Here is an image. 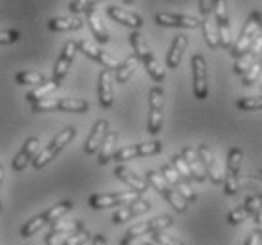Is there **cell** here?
<instances>
[{
  "mask_svg": "<svg viewBox=\"0 0 262 245\" xmlns=\"http://www.w3.org/2000/svg\"><path fill=\"white\" fill-rule=\"evenodd\" d=\"M129 44H131V48H133V52H135V57L144 65L146 73L150 74V78L154 80V82H164L165 69L160 65L156 57L152 55L150 48H148L143 34L139 33V31H133V33L129 34Z\"/></svg>",
  "mask_w": 262,
  "mask_h": 245,
  "instance_id": "6da1fadb",
  "label": "cell"
},
{
  "mask_svg": "<svg viewBox=\"0 0 262 245\" xmlns=\"http://www.w3.org/2000/svg\"><path fill=\"white\" fill-rule=\"evenodd\" d=\"M262 27V12H253L249 15V19L243 27L242 34H239V38L232 44L230 48V55L234 57V59H239L243 57L245 53H249L251 46L255 44L256 40V33H258V29Z\"/></svg>",
  "mask_w": 262,
  "mask_h": 245,
  "instance_id": "7a4b0ae2",
  "label": "cell"
},
{
  "mask_svg": "<svg viewBox=\"0 0 262 245\" xmlns=\"http://www.w3.org/2000/svg\"><path fill=\"white\" fill-rule=\"evenodd\" d=\"M74 135H76V127H72V126L63 127V129L52 139V143H48L46 148H44L40 154L34 156V160H33L34 169H42L46 164H50V162H52V160L55 158V156H57V154H59L72 139H74Z\"/></svg>",
  "mask_w": 262,
  "mask_h": 245,
  "instance_id": "3957f363",
  "label": "cell"
},
{
  "mask_svg": "<svg viewBox=\"0 0 262 245\" xmlns=\"http://www.w3.org/2000/svg\"><path fill=\"white\" fill-rule=\"evenodd\" d=\"M33 113H53V110H63V113H76L84 114L90 110V105L85 99L80 97H65V99H44L31 105Z\"/></svg>",
  "mask_w": 262,
  "mask_h": 245,
  "instance_id": "277c9868",
  "label": "cell"
},
{
  "mask_svg": "<svg viewBox=\"0 0 262 245\" xmlns=\"http://www.w3.org/2000/svg\"><path fill=\"white\" fill-rule=\"evenodd\" d=\"M146 183L152 186V188H156V192H160L162 196H164L167 202L171 204V207L175 209V211L179 213H184L186 209H188V204L184 202L181 196H179V192L173 188V186L167 183V181L164 179V175L160 171H154V169H150V171H146Z\"/></svg>",
  "mask_w": 262,
  "mask_h": 245,
  "instance_id": "5b68a950",
  "label": "cell"
},
{
  "mask_svg": "<svg viewBox=\"0 0 262 245\" xmlns=\"http://www.w3.org/2000/svg\"><path fill=\"white\" fill-rule=\"evenodd\" d=\"M141 194L125 190V192H99L92 194L88 198V206L92 209H106V207H116V206H129L135 204Z\"/></svg>",
  "mask_w": 262,
  "mask_h": 245,
  "instance_id": "8992f818",
  "label": "cell"
},
{
  "mask_svg": "<svg viewBox=\"0 0 262 245\" xmlns=\"http://www.w3.org/2000/svg\"><path fill=\"white\" fill-rule=\"evenodd\" d=\"M164 103H165V93L160 86L152 87L148 93V106H150V113H148V133L158 135L162 131L164 126Z\"/></svg>",
  "mask_w": 262,
  "mask_h": 245,
  "instance_id": "52a82bcc",
  "label": "cell"
},
{
  "mask_svg": "<svg viewBox=\"0 0 262 245\" xmlns=\"http://www.w3.org/2000/svg\"><path fill=\"white\" fill-rule=\"evenodd\" d=\"M243 166V150L242 148H232L228 152L226 162V175H224V194L234 196L239 188V169Z\"/></svg>",
  "mask_w": 262,
  "mask_h": 245,
  "instance_id": "ba28073f",
  "label": "cell"
},
{
  "mask_svg": "<svg viewBox=\"0 0 262 245\" xmlns=\"http://www.w3.org/2000/svg\"><path fill=\"white\" fill-rule=\"evenodd\" d=\"M192 92H194V97L200 101L207 99V93H209V87H207V63H205V57L196 53L192 57Z\"/></svg>",
  "mask_w": 262,
  "mask_h": 245,
  "instance_id": "9c48e42d",
  "label": "cell"
},
{
  "mask_svg": "<svg viewBox=\"0 0 262 245\" xmlns=\"http://www.w3.org/2000/svg\"><path fill=\"white\" fill-rule=\"evenodd\" d=\"M162 152V143L160 141H150V143H137V145H129L116 150L112 160L116 162H127L133 158H144V156H154V154Z\"/></svg>",
  "mask_w": 262,
  "mask_h": 245,
  "instance_id": "30bf717a",
  "label": "cell"
},
{
  "mask_svg": "<svg viewBox=\"0 0 262 245\" xmlns=\"http://www.w3.org/2000/svg\"><path fill=\"white\" fill-rule=\"evenodd\" d=\"M215 23L216 33H219V46L224 50L232 48V31H230V17L226 12V2L224 0H215Z\"/></svg>",
  "mask_w": 262,
  "mask_h": 245,
  "instance_id": "8fae6325",
  "label": "cell"
},
{
  "mask_svg": "<svg viewBox=\"0 0 262 245\" xmlns=\"http://www.w3.org/2000/svg\"><path fill=\"white\" fill-rule=\"evenodd\" d=\"M76 48L84 53L85 57L97 61L99 65L105 66V71H116V69L120 66V61L116 59V57H112L111 53L103 52L101 48H97L95 44L88 42V40H78V42H76Z\"/></svg>",
  "mask_w": 262,
  "mask_h": 245,
  "instance_id": "7c38bea8",
  "label": "cell"
},
{
  "mask_svg": "<svg viewBox=\"0 0 262 245\" xmlns=\"http://www.w3.org/2000/svg\"><path fill=\"white\" fill-rule=\"evenodd\" d=\"M173 225V217L169 215H158L154 219L143 220L139 225H133L125 232V238H141L143 234H154V232H162L164 228Z\"/></svg>",
  "mask_w": 262,
  "mask_h": 245,
  "instance_id": "4fadbf2b",
  "label": "cell"
},
{
  "mask_svg": "<svg viewBox=\"0 0 262 245\" xmlns=\"http://www.w3.org/2000/svg\"><path fill=\"white\" fill-rule=\"evenodd\" d=\"M198 156L202 160V166L205 169V175L209 177V181L213 185H221L224 181V173L221 169V164L216 162L215 154L211 152V148L207 145H200L198 146Z\"/></svg>",
  "mask_w": 262,
  "mask_h": 245,
  "instance_id": "5bb4252c",
  "label": "cell"
},
{
  "mask_svg": "<svg viewBox=\"0 0 262 245\" xmlns=\"http://www.w3.org/2000/svg\"><path fill=\"white\" fill-rule=\"evenodd\" d=\"M160 173L164 175V179L167 181V183H169V185L173 186L175 190H177L179 196H181V198H183L186 204H192V202H196V199H198V194L194 192V188H192L188 183H184V181L179 177V173L175 171L173 167H171V164H165V166L160 169Z\"/></svg>",
  "mask_w": 262,
  "mask_h": 245,
  "instance_id": "9a60e30c",
  "label": "cell"
},
{
  "mask_svg": "<svg viewBox=\"0 0 262 245\" xmlns=\"http://www.w3.org/2000/svg\"><path fill=\"white\" fill-rule=\"evenodd\" d=\"M76 52H78V48H76V42H72V40H69L65 46H63V50H61L59 59H57L55 69H53V82H57L59 86L61 82L65 80L67 74H69V71H71Z\"/></svg>",
  "mask_w": 262,
  "mask_h": 245,
  "instance_id": "2e32d148",
  "label": "cell"
},
{
  "mask_svg": "<svg viewBox=\"0 0 262 245\" xmlns=\"http://www.w3.org/2000/svg\"><path fill=\"white\" fill-rule=\"evenodd\" d=\"M156 25L160 27H177V29H198L202 27V19L192 15H181V13H156Z\"/></svg>",
  "mask_w": 262,
  "mask_h": 245,
  "instance_id": "e0dca14e",
  "label": "cell"
},
{
  "mask_svg": "<svg viewBox=\"0 0 262 245\" xmlns=\"http://www.w3.org/2000/svg\"><path fill=\"white\" fill-rule=\"evenodd\" d=\"M38 145L40 141L38 137H29V139L23 143V146L19 148V152L13 156L12 160V169L15 173H21L23 169H25L31 162L34 160V156H36V150H38Z\"/></svg>",
  "mask_w": 262,
  "mask_h": 245,
  "instance_id": "ac0fdd59",
  "label": "cell"
},
{
  "mask_svg": "<svg viewBox=\"0 0 262 245\" xmlns=\"http://www.w3.org/2000/svg\"><path fill=\"white\" fill-rule=\"evenodd\" d=\"M108 127L111 126H108L106 120H97V122H95V126L92 127V131H90L88 141H85V145H84V152L88 154V156L99 152V148H101V145H103L106 133L111 131Z\"/></svg>",
  "mask_w": 262,
  "mask_h": 245,
  "instance_id": "d6986e66",
  "label": "cell"
},
{
  "mask_svg": "<svg viewBox=\"0 0 262 245\" xmlns=\"http://www.w3.org/2000/svg\"><path fill=\"white\" fill-rule=\"evenodd\" d=\"M106 15L111 17L112 21H116L120 25H125L133 29V31H139L143 27V17L137 15V13L129 12V10H124L122 6H106Z\"/></svg>",
  "mask_w": 262,
  "mask_h": 245,
  "instance_id": "ffe728a7",
  "label": "cell"
},
{
  "mask_svg": "<svg viewBox=\"0 0 262 245\" xmlns=\"http://www.w3.org/2000/svg\"><path fill=\"white\" fill-rule=\"evenodd\" d=\"M150 209V202L148 199H137L135 204H129V206H124L122 209H118V211L112 215V222L114 225H124V222H127L129 219H133V217H139V215H143V213H146Z\"/></svg>",
  "mask_w": 262,
  "mask_h": 245,
  "instance_id": "44dd1931",
  "label": "cell"
},
{
  "mask_svg": "<svg viewBox=\"0 0 262 245\" xmlns=\"http://www.w3.org/2000/svg\"><path fill=\"white\" fill-rule=\"evenodd\" d=\"M181 158L186 162V166H188V169H190L192 181H196V183H205L207 175H205V169H203L202 160H200V156H198L196 148L184 146L183 152H181Z\"/></svg>",
  "mask_w": 262,
  "mask_h": 245,
  "instance_id": "7402d4cb",
  "label": "cell"
},
{
  "mask_svg": "<svg viewBox=\"0 0 262 245\" xmlns=\"http://www.w3.org/2000/svg\"><path fill=\"white\" fill-rule=\"evenodd\" d=\"M114 175H116V179H120L124 185H127L131 188V192H137V194H143L148 190V183L143 179V177H139L137 173H133L131 169L124 166H118L114 169Z\"/></svg>",
  "mask_w": 262,
  "mask_h": 245,
  "instance_id": "603a6c76",
  "label": "cell"
},
{
  "mask_svg": "<svg viewBox=\"0 0 262 245\" xmlns=\"http://www.w3.org/2000/svg\"><path fill=\"white\" fill-rule=\"evenodd\" d=\"M186 46H188V36L177 34V36L173 38V42H171V46H169V52H167V57H165V65H167V69L175 71V69L181 65Z\"/></svg>",
  "mask_w": 262,
  "mask_h": 245,
  "instance_id": "cb8c5ba5",
  "label": "cell"
},
{
  "mask_svg": "<svg viewBox=\"0 0 262 245\" xmlns=\"http://www.w3.org/2000/svg\"><path fill=\"white\" fill-rule=\"evenodd\" d=\"M97 93H99V103H101V106H103V108H111L112 103H114V86H112L111 71H101V74H99Z\"/></svg>",
  "mask_w": 262,
  "mask_h": 245,
  "instance_id": "d4e9b609",
  "label": "cell"
},
{
  "mask_svg": "<svg viewBox=\"0 0 262 245\" xmlns=\"http://www.w3.org/2000/svg\"><path fill=\"white\" fill-rule=\"evenodd\" d=\"M118 141H120V133L118 131H108L106 133L105 141H103V145L99 148V164L101 166H106L108 162L112 160V156L116 154V146H118Z\"/></svg>",
  "mask_w": 262,
  "mask_h": 245,
  "instance_id": "484cf974",
  "label": "cell"
},
{
  "mask_svg": "<svg viewBox=\"0 0 262 245\" xmlns=\"http://www.w3.org/2000/svg\"><path fill=\"white\" fill-rule=\"evenodd\" d=\"M84 27V21L80 17H53L48 21V29L52 33H65V31H78Z\"/></svg>",
  "mask_w": 262,
  "mask_h": 245,
  "instance_id": "4316f807",
  "label": "cell"
},
{
  "mask_svg": "<svg viewBox=\"0 0 262 245\" xmlns=\"http://www.w3.org/2000/svg\"><path fill=\"white\" fill-rule=\"evenodd\" d=\"M85 21H88L90 31H92V34L95 36V40H97L99 44H106V42L111 40V34H108V31H106L105 25H103V21H101V17H99L97 10H95V12L85 13Z\"/></svg>",
  "mask_w": 262,
  "mask_h": 245,
  "instance_id": "83f0119b",
  "label": "cell"
},
{
  "mask_svg": "<svg viewBox=\"0 0 262 245\" xmlns=\"http://www.w3.org/2000/svg\"><path fill=\"white\" fill-rule=\"evenodd\" d=\"M202 31H203V38L207 42L209 48H219V33H216V23L213 19V13H205L202 19Z\"/></svg>",
  "mask_w": 262,
  "mask_h": 245,
  "instance_id": "f1b7e54d",
  "label": "cell"
},
{
  "mask_svg": "<svg viewBox=\"0 0 262 245\" xmlns=\"http://www.w3.org/2000/svg\"><path fill=\"white\" fill-rule=\"evenodd\" d=\"M59 87V84L57 82H53V80H46L44 84H40V86H36L33 90V92L27 93V101L31 103V105H36V103H40V101H44L50 95L52 92H55Z\"/></svg>",
  "mask_w": 262,
  "mask_h": 245,
  "instance_id": "f546056e",
  "label": "cell"
},
{
  "mask_svg": "<svg viewBox=\"0 0 262 245\" xmlns=\"http://www.w3.org/2000/svg\"><path fill=\"white\" fill-rule=\"evenodd\" d=\"M137 65H139V59L135 57V53H133V55H129L127 59L122 61V63H120V66L116 69V82H118V84H124V82H127V80L133 76V73L137 71Z\"/></svg>",
  "mask_w": 262,
  "mask_h": 245,
  "instance_id": "4dcf8cb0",
  "label": "cell"
},
{
  "mask_svg": "<svg viewBox=\"0 0 262 245\" xmlns=\"http://www.w3.org/2000/svg\"><path fill=\"white\" fill-rule=\"evenodd\" d=\"M84 228V225L80 222V220H69V219H59L55 220V222H52V226H50V232H55V234H74L78 232V230H82Z\"/></svg>",
  "mask_w": 262,
  "mask_h": 245,
  "instance_id": "1f68e13d",
  "label": "cell"
},
{
  "mask_svg": "<svg viewBox=\"0 0 262 245\" xmlns=\"http://www.w3.org/2000/svg\"><path fill=\"white\" fill-rule=\"evenodd\" d=\"M71 209H72V202L71 199H65V202L55 204L53 207H50V209H48L46 213H42V215H44V219L48 220V225H52V222H55V220L63 219Z\"/></svg>",
  "mask_w": 262,
  "mask_h": 245,
  "instance_id": "d6a6232c",
  "label": "cell"
},
{
  "mask_svg": "<svg viewBox=\"0 0 262 245\" xmlns=\"http://www.w3.org/2000/svg\"><path fill=\"white\" fill-rule=\"evenodd\" d=\"M44 82H46L44 74L36 73V71H23V73L15 74V84H19V86H40Z\"/></svg>",
  "mask_w": 262,
  "mask_h": 245,
  "instance_id": "836d02e7",
  "label": "cell"
},
{
  "mask_svg": "<svg viewBox=\"0 0 262 245\" xmlns=\"http://www.w3.org/2000/svg\"><path fill=\"white\" fill-rule=\"evenodd\" d=\"M48 220L44 219V215H36L34 219L27 220L25 225H23V228H21V238H31V236H34L36 232H40L42 228H46Z\"/></svg>",
  "mask_w": 262,
  "mask_h": 245,
  "instance_id": "e575fe53",
  "label": "cell"
},
{
  "mask_svg": "<svg viewBox=\"0 0 262 245\" xmlns=\"http://www.w3.org/2000/svg\"><path fill=\"white\" fill-rule=\"evenodd\" d=\"M236 106L243 113H253L262 108V95H251V97H242L236 101Z\"/></svg>",
  "mask_w": 262,
  "mask_h": 245,
  "instance_id": "d590c367",
  "label": "cell"
},
{
  "mask_svg": "<svg viewBox=\"0 0 262 245\" xmlns=\"http://www.w3.org/2000/svg\"><path fill=\"white\" fill-rule=\"evenodd\" d=\"M69 10L78 17L80 13L95 12L97 10V2H92V0H72V2H69Z\"/></svg>",
  "mask_w": 262,
  "mask_h": 245,
  "instance_id": "8d00e7d4",
  "label": "cell"
},
{
  "mask_svg": "<svg viewBox=\"0 0 262 245\" xmlns=\"http://www.w3.org/2000/svg\"><path fill=\"white\" fill-rule=\"evenodd\" d=\"M171 167L179 173V177H181L184 183H190V181H192L190 169H188V166H186V162L181 158V154H177V156H171Z\"/></svg>",
  "mask_w": 262,
  "mask_h": 245,
  "instance_id": "74e56055",
  "label": "cell"
},
{
  "mask_svg": "<svg viewBox=\"0 0 262 245\" xmlns=\"http://www.w3.org/2000/svg\"><path fill=\"white\" fill-rule=\"evenodd\" d=\"M256 61V55H253V53H245L243 57H239V59H236V63H234V73L236 74H245L247 71H249L251 66L255 65Z\"/></svg>",
  "mask_w": 262,
  "mask_h": 245,
  "instance_id": "f35d334b",
  "label": "cell"
},
{
  "mask_svg": "<svg viewBox=\"0 0 262 245\" xmlns=\"http://www.w3.org/2000/svg\"><path fill=\"white\" fill-rule=\"evenodd\" d=\"M245 209H247V213L249 215H258V213H262V194H249L247 198H245Z\"/></svg>",
  "mask_w": 262,
  "mask_h": 245,
  "instance_id": "ab89813d",
  "label": "cell"
},
{
  "mask_svg": "<svg viewBox=\"0 0 262 245\" xmlns=\"http://www.w3.org/2000/svg\"><path fill=\"white\" fill-rule=\"evenodd\" d=\"M90 239H92V234L88 232L85 228H82V230H78V232L67 236V239L63 241V245H85Z\"/></svg>",
  "mask_w": 262,
  "mask_h": 245,
  "instance_id": "60d3db41",
  "label": "cell"
},
{
  "mask_svg": "<svg viewBox=\"0 0 262 245\" xmlns=\"http://www.w3.org/2000/svg\"><path fill=\"white\" fill-rule=\"evenodd\" d=\"M260 74H262V65L255 61V65L251 66L249 71H247V73L243 74L242 84H243V86H253V84H255L256 80L260 78Z\"/></svg>",
  "mask_w": 262,
  "mask_h": 245,
  "instance_id": "b9f144b4",
  "label": "cell"
},
{
  "mask_svg": "<svg viewBox=\"0 0 262 245\" xmlns=\"http://www.w3.org/2000/svg\"><path fill=\"white\" fill-rule=\"evenodd\" d=\"M251 215L249 213H247V209H245V207H236V209H234V211H230L228 213V225H242L243 220H247L249 219Z\"/></svg>",
  "mask_w": 262,
  "mask_h": 245,
  "instance_id": "7bdbcfd3",
  "label": "cell"
},
{
  "mask_svg": "<svg viewBox=\"0 0 262 245\" xmlns=\"http://www.w3.org/2000/svg\"><path fill=\"white\" fill-rule=\"evenodd\" d=\"M152 241H156L158 245H184L183 241H179L177 238H173L169 234L164 232H154L152 234Z\"/></svg>",
  "mask_w": 262,
  "mask_h": 245,
  "instance_id": "ee69618b",
  "label": "cell"
},
{
  "mask_svg": "<svg viewBox=\"0 0 262 245\" xmlns=\"http://www.w3.org/2000/svg\"><path fill=\"white\" fill-rule=\"evenodd\" d=\"M19 38H21L19 31H0V46L15 44V42H19Z\"/></svg>",
  "mask_w": 262,
  "mask_h": 245,
  "instance_id": "f6af8a7d",
  "label": "cell"
},
{
  "mask_svg": "<svg viewBox=\"0 0 262 245\" xmlns=\"http://www.w3.org/2000/svg\"><path fill=\"white\" fill-rule=\"evenodd\" d=\"M120 245H158L156 241H150V239H143V238H122Z\"/></svg>",
  "mask_w": 262,
  "mask_h": 245,
  "instance_id": "bcb514c9",
  "label": "cell"
},
{
  "mask_svg": "<svg viewBox=\"0 0 262 245\" xmlns=\"http://www.w3.org/2000/svg\"><path fill=\"white\" fill-rule=\"evenodd\" d=\"M198 8H200V13H202V15L213 13V10H215V0H200V2H198Z\"/></svg>",
  "mask_w": 262,
  "mask_h": 245,
  "instance_id": "7dc6e473",
  "label": "cell"
},
{
  "mask_svg": "<svg viewBox=\"0 0 262 245\" xmlns=\"http://www.w3.org/2000/svg\"><path fill=\"white\" fill-rule=\"evenodd\" d=\"M44 239H46V245H63V241H65V239H61V234L50 232V230L46 232Z\"/></svg>",
  "mask_w": 262,
  "mask_h": 245,
  "instance_id": "c3c4849f",
  "label": "cell"
},
{
  "mask_svg": "<svg viewBox=\"0 0 262 245\" xmlns=\"http://www.w3.org/2000/svg\"><path fill=\"white\" fill-rule=\"evenodd\" d=\"M260 238H262L260 230H253V232L249 234V238L245 239V243L243 245H260Z\"/></svg>",
  "mask_w": 262,
  "mask_h": 245,
  "instance_id": "681fc988",
  "label": "cell"
},
{
  "mask_svg": "<svg viewBox=\"0 0 262 245\" xmlns=\"http://www.w3.org/2000/svg\"><path fill=\"white\" fill-rule=\"evenodd\" d=\"M93 245H108V243H106V238L103 234H95L93 236Z\"/></svg>",
  "mask_w": 262,
  "mask_h": 245,
  "instance_id": "f907efd6",
  "label": "cell"
},
{
  "mask_svg": "<svg viewBox=\"0 0 262 245\" xmlns=\"http://www.w3.org/2000/svg\"><path fill=\"white\" fill-rule=\"evenodd\" d=\"M255 222H256V225H262V213L255 215Z\"/></svg>",
  "mask_w": 262,
  "mask_h": 245,
  "instance_id": "816d5d0a",
  "label": "cell"
},
{
  "mask_svg": "<svg viewBox=\"0 0 262 245\" xmlns=\"http://www.w3.org/2000/svg\"><path fill=\"white\" fill-rule=\"evenodd\" d=\"M256 63H260V65H262V52H260V55H258V59H256Z\"/></svg>",
  "mask_w": 262,
  "mask_h": 245,
  "instance_id": "f5cc1de1",
  "label": "cell"
},
{
  "mask_svg": "<svg viewBox=\"0 0 262 245\" xmlns=\"http://www.w3.org/2000/svg\"><path fill=\"white\" fill-rule=\"evenodd\" d=\"M0 211H2V204H0Z\"/></svg>",
  "mask_w": 262,
  "mask_h": 245,
  "instance_id": "db71d44e",
  "label": "cell"
},
{
  "mask_svg": "<svg viewBox=\"0 0 262 245\" xmlns=\"http://www.w3.org/2000/svg\"><path fill=\"white\" fill-rule=\"evenodd\" d=\"M260 245H262V238H260Z\"/></svg>",
  "mask_w": 262,
  "mask_h": 245,
  "instance_id": "11a10c76",
  "label": "cell"
},
{
  "mask_svg": "<svg viewBox=\"0 0 262 245\" xmlns=\"http://www.w3.org/2000/svg\"><path fill=\"white\" fill-rule=\"evenodd\" d=\"M260 173H262V171H260Z\"/></svg>",
  "mask_w": 262,
  "mask_h": 245,
  "instance_id": "9f6ffc18",
  "label": "cell"
}]
</instances>
